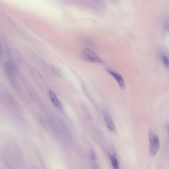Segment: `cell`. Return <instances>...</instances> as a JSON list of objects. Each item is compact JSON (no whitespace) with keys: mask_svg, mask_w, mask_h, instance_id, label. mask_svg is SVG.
<instances>
[{"mask_svg":"<svg viewBox=\"0 0 169 169\" xmlns=\"http://www.w3.org/2000/svg\"><path fill=\"white\" fill-rule=\"evenodd\" d=\"M49 94L51 100L54 105L59 108H62L63 107L62 105L59 100L55 94L53 92L50 90L49 92Z\"/></svg>","mask_w":169,"mask_h":169,"instance_id":"8992f818","label":"cell"},{"mask_svg":"<svg viewBox=\"0 0 169 169\" xmlns=\"http://www.w3.org/2000/svg\"><path fill=\"white\" fill-rule=\"evenodd\" d=\"M109 155L111 160L112 166L115 169H118L119 168V163L114 154H112V152H109Z\"/></svg>","mask_w":169,"mask_h":169,"instance_id":"52a82bcc","label":"cell"},{"mask_svg":"<svg viewBox=\"0 0 169 169\" xmlns=\"http://www.w3.org/2000/svg\"><path fill=\"white\" fill-rule=\"evenodd\" d=\"M107 71L112 77H113L121 89H124L126 87L125 82L123 78L119 74L116 73V72L112 70L108 69Z\"/></svg>","mask_w":169,"mask_h":169,"instance_id":"3957f363","label":"cell"},{"mask_svg":"<svg viewBox=\"0 0 169 169\" xmlns=\"http://www.w3.org/2000/svg\"><path fill=\"white\" fill-rule=\"evenodd\" d=\"M162 61L164 65L166 67H168L169 65V61L168 59L166 56H163L162 57Z\"/></svg>","mask_w":169,"mask_h":169,"instance_id":"9c48e42d","label":"cell"},{"mask_svg":"<svg viewBox=\"0 0 169 169\" xmlns=\"http://www.w3.org/2000/svg\"><path fill=\"white\" fill-rule=\"evenodd\" d=\"M1 49V45H0V49Z\"/></svg>","mask_w":169,"mask_h":169,"instance_id":"8fae6325","label":"cell"},{"mask_svg":"<svg viewBox=\"0 0 169 169\" xmlns=\"http://www.w3.org/2000/svg\"><path fill=\"white\" fill-rule=\"evenodd\" d=\"M51 68L52 71L55 75L59 77H60L62 76V73L59 69L54 66H52Z\"/></svg>","mask_w":169,"mask_h":169,"instance_id":"ba28073f","label":"cell"},{"mask_svg":"<svg viewBox=\"0 0 169 169\" xmlns=\"http://www.w3.org/2000/svg\"><path fill=\"white\" fill-rule=\"evenodd\" d=\"M90 158L92 160H94L96 159V156L94 152L92 150L91 151L90 153Z\"/></svg>","mask_w":169,"mask_h":169,"instance_id":"30bf717a","label":"cell"},{"mask_svg":"<svg viewBox=\"0 0 169 169\" xmlns=\"http://www.w3.org/2000/svg\"><path fill=\"white\" fill-rule=\"evenodd\" d=\"M5 68L6 73L10 78L12 79L15 78L16 69L13 63L10 62H6L5 64Z\"/></svg>","mask_w":169,"mask_h":169,"instance_id":"277c9868","label":"cell"},{"mask_svg":"<svg viewBox=\"0 0 169 169\" xmlns=\"http://www.w3.org/2000/svg\"><path fill=\"white\" fill-rule=\"evenodd\" d=\"M81 57L86 62L100 63H103L96 53L88 48L84 49L82 50Z\"/></svg>","mask_w":169,"mask_h":169,"instance_id":"7a4b0ae2","label":"cell"},{"mask_svg":"<svg viewBox=\"0 0 169 169\" xmlns=\"http://www.w3.org/2000/svg\"><path fill=\"white\" fill-rule=\"evenodd\" d=\"M150 147L149 152L152 156H155L157 154L160 146L159 139L152 130L149 132Z\"/></svg>","mask_w":169,"mask_h":169,"instance_id":"6da1fadb","label":"cell"},{"mask_svg":"<svg viewBox=\"0 0 169 169\" xmlns=\"http://www.w3.org/2000/svg\"><path fill=\"white\" fill-rule=\"evenodd\" d=\"M103 114L107 128L109 130L113 131L115 130V126L110 115L106 111H104Z\"/></svg>","mask_w":169,"mask_h":169,"instance_id":"5b68a950","label":"cell"}]
</instances>
